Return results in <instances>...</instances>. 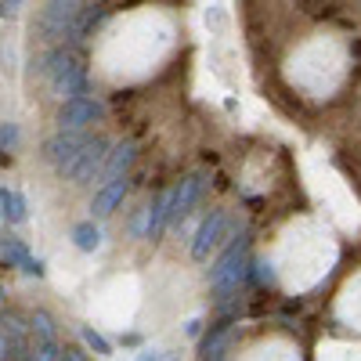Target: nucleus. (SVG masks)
I'll return each mask as SVG.
<instances>
[{
	"label": "nucleus",
	"instance_id": "obj_25",
	"mask_svg": "<svg viewBox=\"0 0 361 361\" xmlns=\"http://www.w3.org/2000/svg\"><path fill=\"white\" fill-rule=\"evenodd\" d=\"M0 361H11V347H8V336L0 333Z\"/></svg>",
	"mask_w": 361,
	"mask_h": 361
},
{
	"label": "nucleus",
	"instance_id": "obj_14",
	"mask_svg": "<svg viewBox=\"0 0 361 361\" xmlns=\"http://www.w3.org/2000/svg\"><path fill=\"white\" fill-rule=\"evenodd\" d=\"M102 228H98V221H80V224H73V246L80 250V253H98L102 250Z\"/></svg>",
	"mask_w": 361,
	"mask_h": 361
},
{
	"label": "nucleus",
	"instance_id": "obj_6",
	"mask_svg": "<svg viewBox=\"0 0 361 361\" xmlns=\"http://www.w3.org/2000/svg\"><path fill=\"white\" fill-rule=\"evenodd\" d=\"M231 238V217H228V209H209V214L199 221L195 235H192V260L195 264H206L209 253L221 250L224 243Z\"/></svg>",
	"mask_w": 361,
	"mask_h": 361
},
{
	"label": "nucleus",
	"instance_id": "obj_18",
	"mask_svg": "<svg viewBox=\"0 0 361 361\" xmlns=\"http://www.w3.org/2000/svg\"><path fill=\"white\" fill-rule=\"evenodd\" d=\"M58 354H62L58 340H33L25 350V361H58Z\"/></svg>",
	"mask_w": 361,
	"mask_h": 361
},
{
	"label": "nucleus",
	"instance_id": "obj_5",
	"mask_svg": "<svg viewBox=\"0 0 361 361\" xmlns=\"http://www.w3.org/2000/svg\"><path fill=\"white\" fill-rule=\"evenodd\" d=\"M109 148H112V141L109 137H102V134H94L87 145H83V152L62 170V177L69 180L73 188H87V185H94V180L102 177V170H105V159H109Z\"/></svg>",
	"mask_w": 361,
	"mask_h": 361
},
{
	"label": "nucleus",
	"instance_id": "obj_24",
	"mask_svg": "<svg viewBox=\"0 0 361 361\" xmlns=\"http://www.w3.org/2000/svg\"><path fill=\"white\" fill-rule=\"evenodd\" d=\"M22 8V0H0V18H15Z\"/></svg>",
	"mask_w": 361,
	"mask_h": 361
},
{
	"label": "nucleus",
	"instance_id": "obj_8",
	"mask_svg": "<svg viewBox=\"0 0 361 361\" xmlns=\"http://www.w3.org/2000/svg\"><path fill=\"white\" fill-rule=\"evenodd\" d=\"M202 192H206V170H192L188 177H180L177 185H173V214H170V224L180 228V221H185L192 209H195V202L202 199Z\"/></svg>",
	"mask_w": 361,
	"mask_h": 361
},
{
	"label": "nucleus",
	"instance_id": "obj_26",
	"mask_svg": "<svg viewBox=\"0 0 361 361\" xmlns=\"http://www.w3.org/2000/svg\"><path fill=\"white\" fill-rule=\"evenodd\" d=\"M199 329H202V322H199V318H192V322L185 325V333H188V336H199Z\"/></svg>",
	"mask_w": 361,
	"mask_h": 361
},
{
	"label": "nucleus",
	"instance_id": "obj_11",
	"mask_svg": "<svg viewBox=\"0 0 361 361\" xmlns=\"http://www.w3.org/2000/svg\"><path fill=\"white\" fill-rule=\"evenodd\" d=\"M137 163V145L134 141H116L109 148V159H105V170H102V180H116V177H130Z\"/></svg>",
	"mask_w": 361,
	"mask_h": 361
},
{
	"label": "nucleus",
	"instance_id": "obj_21",
	"mask_svg": "<svg viewBox=\"0 0 361 361\" xmlns=\"http://www.w3.org/2000/svg\"><path fill=\"white\" fill-rule=\"evenodd\" d=\"M22 271H25L29 279H44V275H47V267H44V260H40V257H29V260L22 264Z\"/></svg>",
	"mask_w": 361,
	"mask_h": 361
},
{
	"label": "nucleus",
	"instance_id": "obj_23",
	"mask_svg": "<svg viewBox=\"0 0 361 361\" xmlns=\"http://www.w3.org/2000/svg\"><path fill=\"white\" fill-rule=\"evenodd\" d=\"M58 361H90L83 347H62V354H58Z\"/></svg>",
	"mask_w": 361,
	"mask_h": 361
},
{
	"label": "nucleus",
	"instance_id": "obj_16",
	"mask_svg": "<svg viewBox=\"0 0 361 361\" xmlns=\"http://www.w3.org/2000/svg\"><path fill=\"white\" fill-rule=\"evenodd\" d=\"M29 336L33 340H58V325L47 311H33L29 314Z\"/></svg>",
	"mask_w": 361,
	"mask_h": 361
},
{
	"label": "nucleus",
	"instance_id": "obj_9",
	"mask_svg": "<svg viewBox=\"0 0 361 361\" xmlns=\"http://www.w3.org/2000/svg\"><path fill=\"white\" fill-rule=\"evenodd\" d=\"M127 195H130V177L105 180V185L94 192V199H90V221H105V217H112L116 209L123 206Z\"/></svg>",
	"mask_w": 361,
	"mask_h": 361
},
{
	"label": "nucleus",
	"instance_id": "obj_17",
	"mask_svg": "<svg viewBox=\"0 0 361 361\" xmlns=\"http://www.w3.org/2000/svg\"><path fill=\"white\" fill-rule=\"evenodd\" d=\"M0 257H4L11 267H22V264L29 260V250H25V243H22V238H15V235H4V238H0Z\"/></svg>",
	"mask_w": 361,
	"mask_h": 361
},
{
	"label": "nucleus",
	"instance_id": "obj_12",
	"mask_svg": "<svg viewBox=\"0 0 361 361\" xmlns=\"http://www.w3.org/2000/svg\"><path fill=\"white\" fill-rule=\"evenodd\" d=\"M102 22H105V8H102V4H90V8H87V11L73 22V29H69V40H66V44H69V47H80L87 37H94V29H98Z\"/></svg>",
	"mask_w": 361,
	"mask_h": 361
},
{
	"label": "nucleus",
	"instance_id": "obj_1",
	"mask_svg": "<svg viewBox=\"0 0 361 361\" xmlns=\"http://www.w3.org/2000/svg\"><path fill=\"white\" fill-rule=\"evenodd\" d=\"M250 267H253V260H250V235L246 231L231 235L224 243V250H221V257L209 264V293H214L217 304L238 296V289H243L246 279H250Z\"/></svg>",
	"mask_w": 361,
	"mask_h": 361
},
{
	"label": "nucleus",
	"instance_id": "obj_13",
	"mask_svg": "<svg viewBox=\"0 0 361 361\" xmlns=\"http://www.w3.org/2000/svg\"><path fill=\"white\" fill-rule=\"evenodd\" d=\"M0 333L8 336V347H11V361L22 357L29 350V325L18 318V314H4L0 318Z\"/></svg>",
	"mask_w": 361,
	"mask_h": 361
},
{
	"label": "nucleus",
	"instance_id": "obj_27",
	"mask_svg": "<svg viewBox=\"0 0 361 361\" xmlns=\"http://www.w3.org/2000/svg\"><path fill=\"white\" fill-rule=\"evenodd\" d=\"M141 361H163L159 350H141Z\"/></svg>",
	"mask_w": 361,
	"mask_h": 361
},
{
	"label": "nucleus",
	"instance_id": "obj_15",
	"mask_svg": "<svg viewBox=\"0 0 361 361\" xmlns=\"http://www.w3.org/2000/svg\"><path fill=\"white\" fill-rule=\"evenodd\" d=\"M0 217H4L8 224H25V199L18 195V192H0Z\"/></svg>",
	"mask_w": 361,
	"mask_h": 361
},
{
	"label": "nucleus",
	"instance_id": "obj_4",
	"mask_svg": "<svg viewBox=\"0 0 361 361\" xmlns=\"http://www.w3.org/2000/svg\"><path fill=\"white\" fill-rule=\"evenodd\" d=\"M109 116V105L98 98V94H80V98H66L54 112V123L58 130H83L90 134L98 123H105Z\"/></svg>",
	"mask_w": 361,
	"mask_h": 361
},
{
	"label": "nucleus",
	"instance_id": "obj_22",
	"mask_svg": "<svg viewBox=\"0 0 361 361\" xmlns=\"http://www.w3.org/2000/svg\"><path fill=\"white\" fill-rule=\"evenodd\" d=\"M253 267H257V282H260V286H271V282H275V271H271L267 260H253Z\"/></svg>",
	"mask_w": 361,
	"mask_h": 361
},
{
	"label": "nucleus",
	"instance_id": "obj_10",
	"mask_svg": "<svg viewBox=\"0 0 361 361\" xmlns=\"http://www.w3.org/2000/svg\"><path fill=\"white\" fill-rule=\"evenodd\" d=\"M170 214H173V188H163L152 202H148V228H145V238L148 243H159L170 228Z\"/></svg>",
	"mask_w": 361,
	"mask_h": 361
},
{
	"label": "nucleus",
	"instance_id": "obj_7",
	"mask_svg": "<svg viewBox=\"0 0 361 361\" xmlns=\"http://www.w3.org/2000/svg\"><path fill=\"white\" fill-rule=\"evenodd\" d=\"M90 137H94V134H83V130H54V134L44 137V145H40V159L62 173V170L83 152V145H87Z\"/></svg>",
	"mask_w": 361,
	"mask_h": 361
},
{
	"label": "nucleus",
	"instance_id": "obj_3",
	"mask_svg": "<svg viewBox=\"0 0 361 361\" xmlns=\"http://www.w3.org/2000/svg\"><path fill=\"white\" fill-rule=\"evenodd\" d=\"M94 4V0H47V4L40 8L37 22H33V33L44 40V44H66L69 40V29L73 22Z\"/></svg>",
	"mask_w": 361,
	"mask_h": 361
},
{
	"label": "nucleus",
	"instance_id": "obj_2",
	"mask_svg": "<svg viewBox=\"0 0 361 361\" xmlns=\"http://www.w3.org/2000/svg\"><path fill=\"white\" fill-rule=\"evenodd\" d=\"M40 73L44 80L51 83V90L58 98H80V94H90V80H87V69H83V58L76 47L69 44H54L44 58H40Z\"/></svg>",
	"mask_w": 361,
	"mask_h": 361
},
{
	"label": "nucleus",
	"instance_id": "obj_20",
	"mask_svg": "<svg viewBox=\"0 0 361 361\" xmlns=\"http://www.w3.org/2000/svg\"><path fill=\"white\" fill-rule=\"evenodd\" d=\"M80 336H83V343H87L90 350H94V354H102V357H109V354H112V343H109V340L98 333V329L83 325V329H80Z\"/></svg>",
	"mask_w": 361,
	"mask_h": 361
},
{
	"label": "nucleus",
	"instance_id": "obj_19",
	"mask_svg": "<svg viewBox=\"0 0 361 361\" xmlns=\"http://www.w3.org/2000/svg\"><path fill=\"white\" fill-rule=\"evenodd\" d=\"M18 145H22L18 123H15V119H4V123H0V152H15Z\"/></svg>",
	"mask_w": 361,
	"mask_h": 361
}]
</instances>
